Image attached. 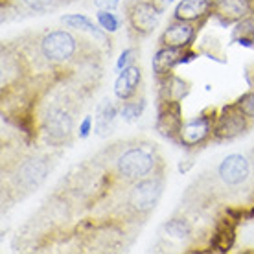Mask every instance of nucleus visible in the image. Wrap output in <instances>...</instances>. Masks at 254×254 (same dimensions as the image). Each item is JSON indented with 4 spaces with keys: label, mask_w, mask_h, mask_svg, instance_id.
I'll list each match as a JSON object with an SVG mask.
<instances>
[{
    "label": "nucleus",
    "mask_w": 254,
    "mask_h": 254,
    "mask_svg": "<svg viewBox=\"0 0 254 254\" xmlns=\"http://www.w3.org/2000/svg\"><path fill=\"white\" fill-rule=\"evenodd\" d=\"M41 52L48 61H54V63L68 61L76 52V39L63 30L50 32L41 41Z\"/></svg>",
    "instance_id": "f257e3e1"
},
{
    "label": "nucleus",
    "mask_w": 254,
    "mask_h": 254,
    "mask_svg": "<svg viewBox=\"0 0 254 254\" xmlns=\"http://www.w3.org/2000/svg\"><path fill=\"white\" fill-rule=\"evenodd\" d=\"M155 159L144 147H133L118 159V172L126 179H142L153 170Z\"/></svg>",
    "instance_id": "f03ea898"
},
{
    "label": "nucleus",
    "mask_w": 254,
    "mask_h": 254,
    "mask_svg": "<svg viewBox=\"0 0 254 254\" xmlns=\"http://www.w3.org/2000/svg\"><path fill=\"white\" fill-rule=\"evenodd\" d=\"M160 190H162V186L157 179H144L129 191V204L138 212H147L157 204Z\"/></svg>",
    "instance_id": "7ed1b4c3"
},
{
    "label": "nucleus",
    "mask_w": 254,
    "mask_h": 254,
    "mask_svg": "<svg viewBox=\"0 0 254 254\" xmlns=\"http://www.w3.org/2000/svg\"><path fill=\"white\" fill-rule=\"evenodd\" d=\"M160 19V9L153 2H136L129 11V22L134 32L140 35H147L155 30Z\"/></svg>",
    "instance_id": "20e7f679"
},
{
    "label": "nucleus",
    "mask_w": 254,
    "mask_h": 254,
    "mask_svg": "<svg viewBox=\"0 0 254 254\" xmlns=\"http://www.w3.org/2000/svg\"><path fill=\"white\" fill-rule=\"evenodd\" d=\"M157 129L166 138H175L181 134L183 129V116H181V105L177 100L164 102L159 111V120H157Z\"/></svg>",
    "instance_id": "39448f33"
},
{
    "label": "nucleus",
    "mask_w": 254,
    "mask_h": 254,
    "mask_svg": "<svg viewBox=\"0 0 254 254\" xmlns=\"http://www.w3.org/2000/svg\"><path fill=\"white\" fill-rule=\"evenodd\" d=\"M219 177L229 186H238L245 183V179L249 177V160L238 153L225 157L219 164Z\"/></svg>",
    "instance_id": "423d86ee"
},
{
    "label": "nucleus",
    "mask_w": 254,
    "mask_h": 254,
    "mask_svg": "<svg viewBox=\"0 0 254 254\" xmlns=\"http://www.w3.org/2000/svg\"><path fill=\"white\" fill-rule=\"evenodd\" d=\"M245 127L247 124H245V115L242 113V109L229 107L223 111V115L217 120L216 136L217 138H234L240 133H243Z\"/></svg>",
    "instance_id": "0eeeda50"
},
{
    "label": "nucleus",
    "mask_w": 254,
    "mask_h": 254,
    "mask_svg": "<svg viewBox=\"0 0 254 254\" xmlns=\"http://www.w3.org/2000/svg\"><path fill=\"white\" fill-rule=\"evenodd\" d=\"M45 129L48 136L52 140H56V142H61L64 140L66 136L70 134L72 131V116L63 111V109H52L48 116H46V122H45Z\"/></svg>",
    "instance_id": "6e6552de"
},
{
    "label": "nucleus",
    "mask_w": 254,
    "mask_h": 254,
    "mask_svg": "<svg viewBox=\"0 0 254 254\" xmlns=\"http://www.w3.org/2000/svg\"><path fill=\"white\" fill-rule=\"evenodd\" d=\"M210 116L203 115L197 116L193 120H188L186 124H183V129H181V144L185 146H195V144H201L206 136L210 134Z\"/></svg>",
    "instance_id": "1a4fd4ad"
},
{
    "label": "nucleus",
    "mask_w": 254,
    "mask_h": 254,
    "mask_svg": "<svg viewBox=\"0 0 254 254\" xmlns=\"http://www.w3.org/2000/svg\"><path fill=\"white\" fill-rule=\"evenodd\" d=\"M193 37V28L186 20L173 22L162 35V45L173 46V48H185Z\"/></svg>",
    "instance_id": "9d476101"
},
{
    "label": "nucleus",
    "mask_w": 254,
    "mask_h": 254,
    "mask_svg": "<svg viewBox=\"0 0 254 254\" xmlns=\"http://www.w3.org/2000/svg\"><path fill=\"white\" fill-rule=\"evenodd\" d=\"M181 48H173V46H164L160 48L155 58H153V72L157 76H164L177 63H181Z\"/></svg>",
    "instance_id": "9b49d317"
},
{
    "label": "nucleus",
    "mask_w": 254,
    "mask_h": 254,
    "mask_svg": "<svg viewBox=\"0 0 254 254\" xmlns=\"http://www.w3.org/2000/svg\"><path fill=\"white\" fill-rule=\"evenodd\" d=\"M210 6V0H183L175 9V19L177 20H191L201 19Z\"/></svg>",
    "instance_id": "f8f14e48"
},
{
    "label": "nucleus",
    "mask_w": 254,
    "mask_h": 254,
    "mask_svg": "<svg viewBox=\"0 0 254 254\" xmlns=\"http://www.w3.org/2000/svg\"><path fill=\"white\" fill-rule=\"evenodd\" d=\"M217 6L229 20H240L251 11V0H219Z\"/></svg>",
    "instance_id": "ddd939ff"
},
{
    "label": "nucleus",
    "mask_w": 254,
    "mask_h": 254,
    "mask_svg": "<svg viewBox=\"0 0 254 254\" xmlns=\"http://www.w3.org/2000/svg\"><path fill=\"white\" fill-rule=\"evenodd\" d=\"M118 111H116L115 103L105 100V102L98 107V113H96V129L100 134H105L113 126V120L116 118Z\"/></svg>",
    "instance_id": "4468645a"
},
{
    "label": "nucleus",
    "mask_w": 254,
    "mask_h": 254,
    "mask_svg": "<svg viewBox=\"0 0 254 254\" xmlns=\"http://www.w3.org/2000/svg\"><path fill=\"white\" fill-rule=\"evenodd\" d=\"M61 20H63L68 28H74V30H85V32H90L92 35H96V37H100V39L103 37V33L100 32V28H98L89 17H85V15H79V13H76V15H66V17H63Z\"/></svg>",
    "instance_id": "2eb2a0df"
},
{
    "label": "nucleus",
    "mask_w": 254,
    "mask_h": 254,
    "mask_svg": "<svg viewBox=\"0 0 254 254\" xmlns=\"http://www.w3.org/2000/svg\"><path fill=\"white\" fill-rule=\"evenodd\" d=\"M232 242H234V225H230L229 219L221 221L216 229L214 245L217 247V251H229L232 247Z\"/></svg>",
    "instance_id": "dca6fc26"
},
{
    "label": "nucleus",
    "mask_w": 254,
    "mask_h": 254,
    "mask_svg": "<svg viewBox=\"0 0 254 254\" xmlns=\"http://www.w3.org/2000/svg\"><path fill=\"white\" fill-rule=\"evenodd\" d=\"M45 172H46V168L43 162L32 160V162H28V164L22 166V181H26L30 186L39 185V181L45 177Z\"/></svg>",
    "instance_id": "f3484780"
},
{
    "label": "nucleus",
    "mask_w": 254,
    "mask_h": 254,
    "mask_svg": "<svg viewBox=\"0 0 254 254\" xmlns=\"http://www.w3.org/2000/svg\"><path fill=\"white\" fill-rule=\"evenodd\" d=\"M144 113V102H126L120 107V116L126 122H136Z\"/></svg>",
    "instance_id": "a211bd4d"
},
{
    "label": "nucleus",
    "mask_w": 254,
    "mask_h": 254,
    "mask_svg": "<svg viewBox=\"0 0 254 254\" xmlns=\"http://www.w3.org/2000/svg\"><path fill=\"white\" fill-rule=\"evenodd\" d=\"M134 87L131 85V81L127 79V76L124 74V72H120V76L116 77V83H115V94L116 98H120V100H124V102H127L131 96L134 94Z\"/></svg>",
    "instance_id": "6ab92c4d"
},
{
    "label": "nucleus",
    "mask_w": 254,
    "mask_h": 254,
    "mask_svg": "<svg viewBox=\"0 0 254 254\" xmlns=\"http://www.w3.org/2000/svg\"><path fill=\"white\" fill-rule=\"evenodd\" d=\"M96 17H98V22H100V26H102L105 32L113 33V32H116V30H118V26H120L118 17H116L111 9H100Z\"/></svg>",
    "instance_id": "aec40b11"
},
{
    "label": "nucleus",
    "mask_w": 254,
    "mask_h": 254,
    "mask_svg": "<svg viewBox=\"0 0 254 254\" xmlns=\"http://www.w3.org/2000/svg\"><path fill=\"white\" fill-rule=\"evenodd\" d=\"M166 230L173 238L183 240V238H186V236L190 234V225L185 219H172L170 223H166Z\"/></svg>",
    "instance_id": "412c9836"
},
{
    "label": "nucleus",
    "mask_w": 254,
    "mask_h": 254,
    "mask_svg": "<svg viewBox=\"0 0 254 254\" xmlns=\"http://www.w3.org/2000/svg\"><path fill=\"white\" fill-rule=\"evenodd\" d=\"M238 107L242 109V113L247 118H254V92H249V94L242 96L240 102H238Z\"/></svg>",
    "instance_id": "4be33fe9"
},
{
    "label": "nucleus",
    "mask_w": 254,
    "mask_h": 254,
    "mask_svg": "<svg viewBox=\"0 0 254 254\" xmlns=\"http://www.w3.org/2000/svg\"><path fill=\"white\" fill-rule=\"evenodd\" d=\"M32 11H46L52 6L54 0H22Z\"/></svg>",
    "instance_id": "5701e85b"
},
{
    "label": "nucleus",
    "mask_w": 254,
    "mask_h": 254,
    "mask_svg": "<svg viewBox=\"0 0 254 254\" xmlns=\"http://www.w3.org/2000/svg\"><path fill=\"white\" fill-rule=\"evenodd\" d=\"M90 127H92V118H90V116H85V120H83L81 126H79V136H81V138H87V136H89Z\"/></svg>",
    "instance_id": "b1692460"
},
{
    "label": "nucleus",
    "mask_w": 254,
    "mask_h": 254,
    "mask_svg": "<svg viewBox=\"0 0 254 254\" xmlns=\"http://www.w3.org/2000/svg\"><path fill=\"white\" fill-rule=\"evenodd\" d=\"M131 52H133V50H129V48L122 52V56L118 58V61H116V68H118V70H124V68H126L127 63H129V56H131Z\"/></svg>",
    "instance_id": "393cba45"
},
{
    "label": "nucleus",
    "mask_w": 254,
    "mask_h": 254,
    "mask_svg": "<svg viewBox=\"0 0 254 254\" xmlns=\"http://www.w3.org/2000/svg\"><path fill=\"white\" fill-rule=\"evenodd\" d=\"M96 4L100 7H105V9H113V7H116L118 2H116V0H98Z\"/></svg>",
    "instance_id": "a878e982"
},
{
    "label": "nucleus",
    "mask_w": 254,
    "mask_h": 254,
    "mask_svg": "<svg viewBox=\"0 0 254 254\" xmlns=\"http://www.w3.org/2000/svg\"><path fill=\"white\" fill-rule=\"evenodd\" d=\"M172 2H173V0H153V4L159 7L160 11H162V9H164L168 4H172Z\"/></svg>",
    "instance_id": "bb28decb"
},
{
    "label": "nucleus",
    "mask_w": 254,
    "mask_h": 254,
    "mask_svg": "<svg viewBox=\"0 0 254 254\" xmlns=\"http://www.w3.org/2000/svg\"><path fill=\"white\" fill-rule=\"evenodd\" d=\"M116 2H120V0H116Z\"/></svg>",
    "instance_id": "cd10ccee"
}]
</instances>
